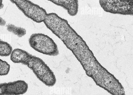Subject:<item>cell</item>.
Masks as SVG:
<instances>
[{
  "instance_id": "cell-1",
  "label": "cell",
  "mask_w": 133,
  "mask_h": 95,
  "mask_svg": "<svg viewBox=\"0 0 133 95\" xmlns=\"http://www.w3.org/2000/svg\"><path fill=\"white\" fill-rule=\"evenodd\" d=\"M13 62L27 66L46 86H53L55 84L56 80L54 73L41 59L19 49L15 53Z\"/></svg>"
},
{
  "instance_id": "cell-5",
  "label": "cell",
  "mask_w": 133,
  "mask_h": 95,
  "mask_svg": "<svg viewBox=\"0 0 133 95\" xmlns=\"http://www.w3.org/2000/svg\"><path fill=\"white\" fill-rule=\"evenodd\" d=\"M28 85L25 81L18 80L0 84V95H20L25 93Z\"/></svg>"
},
{
  "instance_id": "cell-6",
  "label": "cell",
  "mask_w": 133,
  "mask_h": 95,
  "mask_svg": "<svg viewBox=\"0 0 133 95\" xmlns=\"http://www.w3.org/2000/svg\"><path fill=\"white\" fill-rule=\"evenodd\" d=\"M66 10L70 15L74 16L78 11V0H47Z\"/></svg>"
},
{
  "instance_id": "cell-8",
  "label": "cell",
  "mask_w": 133,
  "mask_h": 95,
  "mask_svg": "<svg viewBox=\"0 0 133 95\" xmlns=\"http://www.w3.org/2000/svg\"><path fill=\"white\" fill-rule=\"evenodd\" d=\"M7 29L10 32L17 35L19 37H22L26 33V31L25 29L12 24H9L7 26Z\"/></svg>"
},
{
  "instance_id": "cell-9",
  "label": "cell",
  "mask_w": 133,
  "mask_h": 95,
  "mask_svg": "<svg viewBox=\"0 0 133 95\" xmlns=\"http://www.w3.org/2000/svg\"><path fill=\"white\" fill-rule=\"evenodd\" d=\"M6 22L4 20L0 17V26H3L5 25Z\"/></svg>"
},
{
  "instance_id": "cell-2",
  "label": "cell",
  "mask_w": 133,
  "mask_h": 95,
  "mask_svg": "<svg viewBox=\"0 0 133 95\" xmlns=\"http://www.w3.org/2000/svg\"><path fill=\"white\" fill-rule=\"evenodd\" d=\"M29 43L32 48L40 53L53 56L59 54L57 45L53 39L45 34H32L29 39Z\"/></svg>"
},
{
  "instance_id": "cell-10",
  "label": "cell",
  "mask_w": 133,
  "mask_h": 95,
  "mask_svg": "<svg viewBox=\"0 0 133 95\" xmlns=\"http://www.w3.org/2000/svg\"><path fill=\"white\" fill-rule=\"evenodd\" d=\"M4 5L3 3V0H0V9H2Z\"/></svg>"
},
{
  "instance_id": "cell-3",
  "label": "cell",
  "mask_w": 133,
  "mask_h": 95,
  "mask_svg": "<svg viewBox=\"0 0 133 95\" xmlns=\"http://www.w3.org/2000/svg\"><path fill=\"white\" fill-rule=\"evenodd\" d=\"M26 17L40 23L44 22L47 14L46 10L29 0H10Z\"/></svg>"
},
{
  "instance_id": "cell-4",
  "label": "cell",
  "mask_w": 133,
  "mask_h": 95,
  "mask_svg": "<svg viewBox=\"0 0 133 95\" xmlns=\"http://www.w3.org/2000/svg\"><path fill=\"white\" fill-rule=\"evenodd\" d=\"M100 5L107 12L133 15V0H99Z\"/></svg>"
},
{
  "instance_id": "cell-7",
  "label": "cell",
  "mask_w": 133,
  "mask_h": 95,
  "mask_svg": "<svg viewBox=\"0 0 133 95\" xmlns=\"http://www.w3.org/2000/svg\"><path fill=\"white\" fill-rule=\"evenodd\" d=\"M12 51V48L9 43L0 39V56H9Z\"/></svg>"
}]
</instances>
